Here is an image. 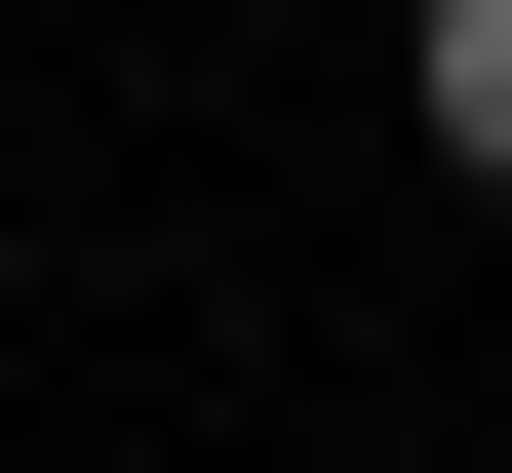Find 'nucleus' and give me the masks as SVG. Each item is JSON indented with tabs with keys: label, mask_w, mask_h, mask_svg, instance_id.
Returning a JSON list of instances; mask_svg holds the SVG:
<instances>
[{
	"label": "nucleus",
	"mask_w": 512,
	"mask_h": 473,
	"mask_svg": "<svg viewBox=\"0 0 512 473\" xmlns=\"http://www.w3.org/2000/svg\"><path fill=\"white\" fill-rule=\"evenodd\" d=\"M434 158H473V198H512V0H434Z\"/></svg>",
	"instance_id": "f257e3e1"
}]
</instances>
